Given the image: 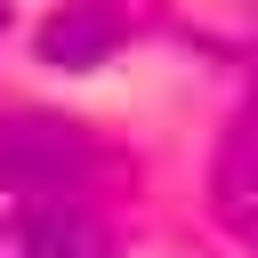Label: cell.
Here are the masks:
<instances>
[{
	"label": "cell",
	"instance_id": "obj_1",
	"mask_svg": "<svg viewBox=\"0 0 258 258\" xmlns=\"http://www.w3.org/2000/svg\"><path fill=\"white\" fill-rule=\"evenodd\" d=\"M121 177L129 169L97 129L64 113H32V105L0 113V194L16 210H97Z\"/></svg>",
	"mask_w": 258,
	"mask_h": 258
},
{
	"label": "cell",
	"instance_id": "obj_2",
	"mask_svg": "<svg viewBox=\"0 0 258 258\" xmlns=\"http://www.w3.org/2000/svg\"><path fill=\"white\" fill-rule=\"evenodd\" d=\"M137 24H145L137 0H56L48 24H40V56L64 64V73H89V64L121 56L137 40Z\"/></svg>",
	"mask_w": 258,
	"mask_h": 258
},
{
	"label": "cell",
	"instance_id": "obj_3",
	"mask_svg": "<svg viewBox=\"0 0 258 258\" xmlns=\"http://www.w3.org/2000/svg\"><path fill=\"white\" fill-rule=\"evenodd\" d=\"M0 258H113V234L97 226V210H8Z\"/></svg>",
	"mask_w": 258,
	"mask_h": 258
},
{
	"label": "cell",
	"instance_id": "obj_4",
	"mask_svg": "<svg viewBox=\"0 0 258 258\" xmlns=\"http://www.w3.org/2000/svg\"><path fill=\"white\" fill-rule=\"evenodd\" d=\"M218 210H226L234 226H250V234H258V121L226 145V169H218Z\"/></svg>",
	"mask_w": 258,
	"mask_h": 258
},
{
	"label": "cell",
	"instance_id": "obj_5",
	"mask_svg": "<svg viewBox=\"0 0 258 258\" xmlns=\"http://www.w3.org/2000/svg\"><path fill=\"white\" fill-rule=\"evenodd\" d=\"M0 24H8V0H0Z\"/></svg>",
	"mask_w": 258,
	"mask_h": 258
}]
</instances>
